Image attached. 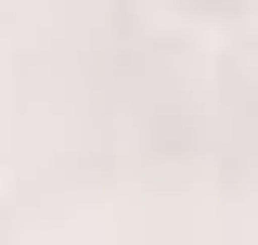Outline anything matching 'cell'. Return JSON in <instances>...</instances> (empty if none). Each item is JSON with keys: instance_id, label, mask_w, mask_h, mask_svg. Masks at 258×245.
<instances>
[{"instance_id": "1", "label": "cell", "mask_w": 258, "mask_h": 245, "mask_svg": "<svg viewBox=\"0 0 258 245\" xmlns=\"http://www.w3.org/2000/svg\"><path fill=\"white\" fill-rule=\"evenodd\" d=\"M155 26H181V39H258V0H155Z\"/></svg>"}]
</instances>
